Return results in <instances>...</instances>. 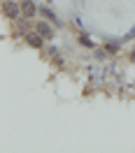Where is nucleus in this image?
<instances>
[{
    "label": "nucleus",
    "instance_id": "1",
    "mask_svg": "<svg viewBox=\"0 0 135 153\" xmlns=\"http://www.w3.org/2000/svg\"><path fill=\"white\" fill-rule=\"evenodd\" d=\"M0 10H2V16L7 21H16L21 19V0H2Z\"/></svg>",
    "mask_w": 135,
    "mask_h": 153
},
{
    "label": "nucleus",
    "instance_id": "2",
    "mask_svg": "<svg viewBox=\"0 0 135 153\" xmlns=\"http://www.w3.org/2000/svg\"><path fill=\"white\" fill-rule=\"evenodd\" d=\"M33 30H35V33H40V35L47 39V42L56 37L54 23H51V21H47V19H38V21H33Z\"/></svg>",
    "mask_w": 135,
    "mask_h": 153
},
{
    "label": "nucleus",
    "instance_id": "3",
    "mask_svg": "<svg viewBox=\"0 0 135 153\" xmlns=\"http://www.w3.org/2000/svg\"><path fill=\"white\" fill-rule=\"evenodd\" d=\"M38 12H40V10L35 7V0H21V16H23V19L33 21Z\"/></svg>",
    "mask_w": 135,
    "mask_h": 153
},
{
    "label": "nucleus",
    "instance_id": "4",
    "mask_svg": "<svg viewBox=\"0 0 135 153\" xmlns=\"http://www.w3.org/2000/svg\"><path fill=\"white\" fill-rule=\"evenodd\" d=\"M23 39H26V44H28V47H33V49H42V47H44V42H47V39L42 37L40 33H35V30H28Z\"/></svg>",
    "mask_w": 135,
    "mask_h": 153
},
{
    "label": "nucleus",
    "instance_id": "5",
    "mask_svg": "<svg viewBox=\"0 0 135 153\" xmlns=\"http://www.w3.org/2000/svg\"><path fill=\"white\" fill-rule=\"evenodd\" d=\"M40 14H42V16H44L47 21H51L54 26H61V21H58V16H56V12H51V10H44V7H42V10H40Z\"/></svg>",
    "mask_w": 135,
    "mask_h": 153
},
{
    "label": "nucleus",
    "instance_id": "6",
    "mask_svg": "<svg viewBox=\"0 0 135 153\" xmlns=\"http://www.w3.org/2000/svg\"><path fill=\"white\" fill-rule=\"evenodd\" d=\"M93 56H96V60H105L110 53H107V49H96V53H93Z\"/></svg>",
    "mask_w": 135,
    "mask_h": 153
},
{
    "label": "nucleus",
    "instance_id": "7",
    "mask_svg": "<svg viewBox=\"0 0 135 153\" xmlns=\"http://www.w3.org/2000/svg\"><path fill=\"white\" fill-rule=\"evenodd\" d=\"M79 44H82V47H88V49H93V42H91V39H88L86 35H79Z\"/></svg>",
    "mask_w": 135,
    "mask_h": 153
},
{
    "label": "nucleus",
    "instance_id": "8",
    "mask_svg": "<svg viewBox=\"0 0 135 153\" xmlns=\"http://www.w3.org/2000/svg\"><path fill=\"white\" fill-rule=\"evenodd\" d=\"M128 60H130V63H135V51H133V53H128Z\"/></svg>",
    "mask_w": 135,
    "mask_h": 153
}]
</instances>
